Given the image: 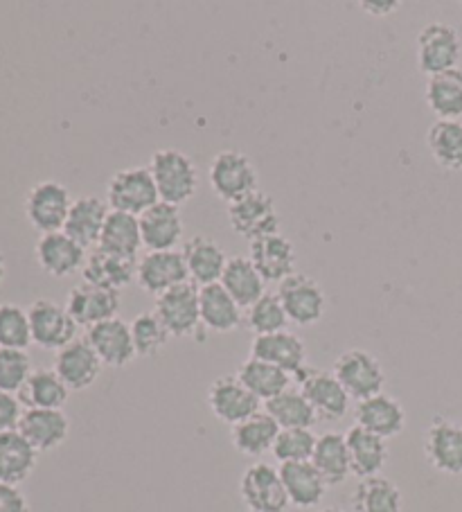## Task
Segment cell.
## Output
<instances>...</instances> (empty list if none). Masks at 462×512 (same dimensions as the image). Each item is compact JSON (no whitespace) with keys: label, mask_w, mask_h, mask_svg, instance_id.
Masks as SVG:
<instances>
[{"label":"cell","mask_w":462,"mask_h":512,"mask_svg":"<svg viewBox=\"0 0 462 512\" xmlns=\"http://www.w3.org/2000/svg\"><path fill=\"white\" fill-rule=\"evenodd\" d=\"M149 172L154 176L158 197L163 203H172V206H183L188 203L199 188V172L197 165L192 163L188 154L179 152V149H158L151 156Z\"/></svg>","instance_id":"cell-1"},{"label":"cell","mask_w":462,"mask_h":512,"mask_svg":"<svg viewBox=\"0 0 462 512\" xmlns=\"http://www.w3.org/2000/svg\"><path fill=\"white\" fill-rule=\"evenodd\" d=\"M161 201L154 176L149 167H127L118 170L106 185V203L115 213H127L140 217Z\"/></svg>","instance_id":"cell-2"},{"label":"cell","mask_w":462,"mask_h":512,"mask_svg":"<svg viewBox=\"0 0 462 512\" xmlns=\"http://www.w3.org/2000/svg\"><path fill=\"white\" fill-rule=\"evenodd\" d=\"M332 373L339 379L341 386L348 391L352 400L363 402L384 391L386 373L381 361L370 355L368 350H348L334 361Z\"/></svg>","instance_id":"cell-3"},{"label":"cell","mask_w":462,"mask_h":512,"mask_svg":"<svg viewBox=\"0 0 462 512\" xmlns=\"http://www.w3.org/2000/svg\"><path fill=\"white\" fill-rule=\"evenodd\" d=\"M70 208V190L59 181H41L25 197V217L41 235L64 231Z\"/></svg>","instance_id":"cell-4"},{"label":"cell","mask_w":462,"mask_h":512,"mask_svg":"<svg viewBox=\"0 0 462 512\" xmlns=\"http://www.w3.org/2000/svg\"><path fill=\"white\" fill-rule=\"evenodd\" d=\"M462 57V41L458 30L449 23L435 21L424 25L417 34V66L424 75H438L458 68Z\"/></svg>","instance_id":"cell-5"},{"label":"cell","mask_w":462,"mask_h":512,"mask_svg":"<svg viewBox=\"0 0 462 512\" xmlns=\"http://www.w3.org/2000/svg\"><path fill=\"white\" fill-rule=\"evenodd\" d=\"M210 188L215 190L219 199L235 203L257 190V170L251 158L235 149H226L212 158L208 170Z\"/></svg>","instance_id":"cell-6"},{"label":"cell","mask_w":462,"mask_h":512,"mask_svg":"<svg viewBox=\"0 0 462 512\" xmlns=\"http://www.w3.org/2000/svg\"><path fill=\"white\" fill-rule=\"evenodd\" d=\"M30 328H32V343H37L43 350L66 348L68 343L77 339L79 325L73 321L64 305L55 303L50 298H39L28 307Z\"/></svg>","instance_id":"cell-7"},{"label":"cell","mask_w":462,"mask_h":512,"mask_svg":"<svg viewBox=\"0 0 462 512\" xmlns=\"http://www.w3.org/2000/svg\"><path fill=\"white\" fill-rule=\"evenodd\" d=\"M239 494L248 512H284L289 506L287 490L280 470L269 463H253L246 467L239 481Z\"/></svg>","instance_id":"cell-8"},{"label":"cell","mask_w":462,"mask_h":512,"mask_svg":"<svg viewBox=\"0 0 462 512\" xmlns=\"http://www.w3.org/2000/svg\"><path fill=\"white\" fill-rule=\"evenodd\" d=\"M154 314L163 321L170 337H190L201 325V303L199 287L194 282L165 291L156 298Z\"/></svg>","instance_id":"cell-9"},{"label":"cell","mask_w":462,"mask_h":512,"mask_svg":"<svg viewBox=\"0 0 462 512\" xmlns=\"http://www.w3.org/2000/svg\"><path fill=\"white\" fill-rule=\"evenodd\" d=\"M278 298L282 300L284 310H287L289 321L302 325V328L321 321L327 310V296L323 287L314 278L302 276V273H293V276L280 282Z\"/></svg>","instance_id":"cell-10"},{"label":"cell","mask_w":462,"mask_h":512,"mask_svg":"<svg viewBox=\"0 0 462 512\" xmlns=\"http://www.w3.org/2000/svg\"><path fill=\"white\" fill-rule=\"evenodd\" d=\"M228 219L235 231L242 237H246L248 242H255L260 240V237L280 233V217H278V210H275V203L269 194H264L260 190H255L251 194H246V197L237 199L235 203H230Z\"/></svg>","instance_id":"cell-11"},{"label":"cell","mask_w":462,"mask_h":512,"mask_svg":"<svg viewBox=\"0 0 462 512\" xmlns=\"http://www.w3.org/2000/svg\"><path fill=\"white\" fill-rule=\"evenodd\" d=\"M302 395L307 397L309 404L314 406L316 416L327 422L341 420L350 409L348 391L341 386L334 373H325V370L305 368L296 375Z\"/></svg>","instance_id":"cell-12"},{"label":"cell","mask_w":462,"mask_h":512,"mask_svg":"<svg viewBox=\"0 0 462 512\" xmlns=\"http://www.w3.org/2000/svg\"><path fill=\"white\" fill-rule=\"evenodd\" d=\"M136 282L142 291L151 296H163L165 291L190 282L188 267H185L183 253L174 251H147L138 262Z\"/></svg>","instance_id":"cell-13"},{"label":"cell","mask_w":462,"mask_h":512,"mask_svg":"<svg viewBox=\"0 0 462 512\" xmlns=\"http://www.w3.org/2000/svg\"><path fill=\"white\" fill-rule=\"evenodd\" d=\"M260 404L262 402L239 382L237 375L219 377L208 388L210 411L230 427H235L239 422L255 416V413H260Z\"/></svg>","instance_id":"cell-14"},{"label":"cell","mask_w":462,"mask_h":512,"mask_svg":"<svg viewBox=\"0 0 462 512\" xmlns=\"http://www.w3.org/2000/svg\"><path fill=\"white\" fill-rule=\"evenodd\" d=\"M424 456L433 470L449 476L462 474V425L435 418L424 436Z\"/></svg>","instance_id":"cell-15"},{"label":"cell","mask_w":462,"mask_h":512,"mask_svg":"<svg viewBox=\"0 0 462 512\" xmlns=\"http://www.w3.org/2000/svg\"><path fill=\"white\" fill-rule=\"evenodd\" d=\"M86 341L102 364L109 368H124L138 357L131 337V325L118 319V316L88 328Z\"/></svg>","instance_id":"cell-16"},{"label":"cell","mask_w":462,"mask_h":512,"mask_svg":"<svg viewBox=\"0 0 462 512\" xmlns=\"http://www.w3.org/2000/svg\"><path fill=\"white\" fill-rule=\"evenodd\" d=\"M66 310L77 325L93 328L97 323H104L118 316L120 291L79 282L77 287L70 289Z\"/></svg>","instance_id":"cell-17"},{"label":"cell","mask_w":462,"mask_h":512,"mask_svg":"<svg viewBox=\"0 0 462 512\" xmlns=\"http://www.w3.org/2000/svg\"><path fill=\"white\" fill-rule=\"evenodd\" d=\"M102 366L104 364L100 357L95 355V350L88 346L86 339H75L73 343H68L55 357V373L70 388V393L91 388L100 377Z\"/></svg>","instance_id":"cell-18"},{"label":"cell","mask_w":462,"mask_h":512,"mask_svg":"<svg viewBox=\"0 0 462 512\" xmlns=\"http://www.w3.org/2000/svg\"><path fill=\"white\" fill-rule=\"evenodd\" d=\"M34 253H37L39 267L52 278H68L82 271L88 255L84 246H79L64 231L41 235Z\"/></svg>","instance_id":"cell-19"},{"label":"cell","mask_w":462,"mask_h":512,"mask_svg":"<svg viewBox=\"0 0 462 512\" xmlns=\"http://www.w3.org/2000/svg\"><path fill=\"white\" fill-rule=\"evenodd\" d=\"M248 249H251L248 258L266 282H278L280 285L282 280L296 273V246L284 235L275 233L260 237V240L251 242Z\"/></svg>","instance_id":"cell-20"},{"label":"cell","mask_w":462,"mask_h":512,"mask_svg":"<svg viewBox=\"0 0 462 512\" xmlns=\"http://www.w3.org/2000/svg\"><path fill=\"white\" fill-rule=\"evenodd\" d=\"M142 246L147 251H174L183 240V215L172 203L158 201L140 217Z\"/></svg>","instance_id":"cell-21"},{"label":"cell","mask_w":462,"mask_h":512,"mask_svg":"<svg viewBox=\"0 0 462 512\" xmlns=\"http://www.w3.org/2000/svg\"><path fill=\"white\" fill-rule=\"evenodd\" d=\"M354 420H357V427L388 440L404 431L406 411L402 402L395 400V397L379 393L357 404V409H354Z\"/></svg>","instance_id":"cell-22"},{"label":"cell","mask_w":462,"mask_h":512,"mask_svg":"<svg viewBox=\"0 0 462 512\" xmlns=\"http://www.w3.org/2000/svg\"><path fill=\"white\" fill-rule=\"evenodd\" d=\"M181 253L185 267H188L190 280L197 287H208L221 282V276H224L226 264L230 260L226 258V251L221 249V244L206 235L190 237V240L183 244Z\"/></svg>","instance_id":"cell-23"},{"label":"cell","mask_w":462,"mask_h":512,"mask_svg":"<svg viewBox=\"0 0 462 512\" xmlns=\"http://www.w3.org/2000/svg\"><path fill=\"white\" fill-rule=\"evenodd\" d=\"M251 357L278 366L289 375H298L300 370L307 368L305 343H302L298 334L289 330L255 337L251 343Z\"/></svg>","instance_id":"cell-24"},{"label":"cell","mask_w":462,"mask_h":512,"mask_svg":"<svg viewBox=\"0 0 462 512\" xmlns=\"http://www.w3.org/2000/svg\"><path fill=\"white\" fill-rule=\"evenodd\" d=\"M19 431L39 454L52 452L66 443L70 420L64 409H25Z\"/></svg>","instance_id":"cell-25"},{"label":"cell","mask_w":462,"mask_h":512,"mask_svg":"<svg viewBox=\"0 0 462 512\" xmlns=\"http://www.w3.org/2000/svg\"><path fill=\"white\" fill-rule=\"evenodd\" d=\"M136 271H138L136 260L122 258V255H115L100 249V246H95V249H91L86 255L82 278L84 282H88V285L120 291L136 280Z\"/></svg>","instance_id":"cell-26"},{"label":"cell","mask_w":462,"mask_h":512,"mask_svg":"<svg viewBox=\"0 0 462 512\" xmlns=\"http://www.w3.org/2000/svg\"><path fill=\"white\" fill-rule=\"evenodd\" d=\"M109 203L102 201L100 197H79L73 201V208H70L64 233L68 237L84 246V249H95L100 244V237L104 231L106 217H109Z\"/></svg>","instance_id":"cell-27"},{"label":"cell","mask_w":462,"mask_h":512,"mask_svg":"<svg viewBox=\"0 0 462 512\" xmlns=\"http://www.w3.org/2000/svg\"><path fill=\"white\" fill-rule=\"evenodd\" d=\"M278 470H280V479L284 483V490H287L289 503H293V506L314 508L323 501L327 492V483L312 461L282 463Z\"/></svg>","instance_id":"cell-28"},{"label":"cell","mask_w":462,"mask_h":512,"mask_svg":"<svg viewBox=\"0 0 462 512\" xmlns=\"http://www.w3.org/2000/svg\"><path fill=\"white\" fill-rule=\"evenodd\" d=\"M37 456L39 452L21 436L19 429L0 434V483L21 485L28 481L37 467Z\"/></svg>","instance_id":"cell-29"},{"label":"cell","mask_w":462,"mask_h":512,"mask_svg":"<svg viewBox=\"0 0 462 512\" xmlns=\"http://www.w3.org/2000/svg\"><path fill=\"white\" fill-rule=\"evenodd\" d=\"M199 303H201V325L217 334H228L239 328L242 323V307L235 303V298L228 291L217 285L199 287Z\"/></svg>","instance_id":"cell-30"},{"label":"cell","mask_w":462,"mask_h":512,"mask_svg":"<svg viewBox=\"0 0 462 512\" xmlns=\"http://www.w3.org/2000/svg\"><path fill=\"white\" fill-rule=\"evenodd\" d=\"M348 452H350V465L352 474L359 479H370V476H379L388 461V445L384 438H379L370 431L354 425L348 434Z\"/></svg>","instance_id":"cell-31"},{"label":"cell","mask_w":462,"mask_h":512,"mask_svg":"<svg viewBox=\"0 0 462 512\" xmlns=\"http://www.w3.org/2000/svg\"><path fill=\"white\" fill-rule=\"evenodd\" d=\"M221 287H224L235 303L242 307H251L266 294V280L255 269V264L246 255H235L226 264L224 276H221Z\"/></svg>","instance_id":"cell-32"},{"label":"cell","mask_w":462,"mask_h":512,"mask_svg":"<svg viewBox=\"0 0 462 512\" xmlns=\"http://www.w3.org/2000/svg\"><path fill=\"white\" fill-rule=\"evenodd\" d=\"M426 104L438 120L462 118V70L451 68L426 79Z\"/></svg>","instance_id":"cell-33"},{"label":"cell","mask_w":462,"mask_h":512,"mask_svg":"<svg viewBox=\"0 0 462 512\" xmlns=\"http://www.w3.org/2000/svg\"><path fill=\"white\" fill-rule=\"evenodd\" d=\"M70 388L61 382L55 368H37L21 388L19 400L25 409H64Z\"/></svg>","instance_id":"cell-34"},{"label":"cell","mask_w":462,"mask_h":512,"mask_svg":"<svg viewBox=\"0 0 462 512\" xmlns=\"http://www.w3.org/2000/svg\"><path fill=\"white\" fill-rule=\"evenodd\" d=\"M312 463L327 485H341L352 474L350 465V452H348V440L343 434H330L318 436V443L314 449Z\"/></svg>","instance_id":"cell-35"},{"label":"cell","mask_w":462,"mask_h":512,"mask_svg":"<svg viewBox=\"0 0 462 512\" xmlns=\"http://www.w3.org/2000/svg\"><path fill=\"white\" fill-rule=\"evenodd\" d=\"M239 382H242L248 391H251L260 402H269L280 393L289 391L291 375L284 373L282 368L266 364L262 359L248 357L242 366L237 370Z\"/></svg>","instance_id":"cell-36"},{"label":"cell","mask_w":462,"mask_h":512,"mask_svg":"<svg viewBox=\"0 0 462 512\" xmlns=\"http://www.w3.org/2000/svg\"><path fill=\"white\" fill-rule=\"evenodd\" d=\"M278 434H280L278 422H275L266 411H260L248 420L235 425L230 438H233V445L239 454L264 456L266 452H271L273 449Z\"/></svg>","instance_id":"cell-37"},{"label":"cell","mask_w":462,"mask_h":512,"mask_svg":"<svg viewBox=\"0 0 462 512\" xmlns=\"http://www.w3.org/2000/svg\"><path fill=\"white\" fill-rule=\"evenodd\" d=\"M97 246L109 253L122 255V258L136 260V255L142 249L140 219L136 215L115 213V210H111L109 217H106L100 244Z\"/></svg>","instance_id":"cell-38"},{"label":"cell","mask_w":462,"mask_h":512,"mask_svg":"<svg viewBox=\"0 0 462 512\" xmlns=\"http://www.w3.org/2000/svg\"><path fill=\"white\" fill-rule=\"evenodd\" d=\"M426 145L442 170H462V120H435L426 134Z\"/></svg>","instance_id":"cell-39"},{"label":"cell","mask_w":462,"mask_h":512,"mask_svg":"<svg viewBox=\"0 0 462 512\" xmlns=\"http://www.w3.org/2000/svg\"><path fill=\"white\" fill-rule=\"evenodd\" d=\"M402 490L386 476L361 479L352 494L354 512H402Z\"/></svg>","instance_id":"cell-40"},{"label":"cell","mask_w":462,"mask_h":512,"mask_svg":"<svg viewBox=\"0 0 462 512\" xmlns=\"http://www.w3.org/2000/svg\"><path fill=\"white\" fill-rule=\"evenodd\" d=\"M264 411L278 422L280 429H312L318 420L314 406L309 404L300 388L298 391L289 388V391L273 397V400L266 402Z\"/></svg>","instance_id":"cell-41"},{"label":"cell","mask_w":462,"mask_h":512,"mask_svg":"<svg viewBox=\"0 0 462 512\" xmlns=\"http://www.w3.org/2000/svg\"><path fill=\"white\" fill-rule=\"evenodd\" d=\"M289 323L291 321L282 300L278 298V294H269V291L246 310V325L255 332V337L284 332L289 328Z\"/></svg>","instance_id":"cell-42"},{"label":"cell","mask_w":462,"mask_h":512,"mask_svg":"<svg viewBox=\"0 0 462 512\" xmlns=\"http://www.w3.org/2000/svg\"><path fill=\"white\" fill-rule=\"evenodd\" d=\"M32 346V328L28 310L3 303L0 305V348L28 350Z\"/></svg>","instance_id":"cell-43"},{"label":"cell","mask_w":462,"mask_h":512,"mask_svg":"<svg viewBox=\"0 0 462 512\" xmlns=\"http://www.w3.org/2000/svg\"><path fill=\"white\" fill-rule=\"evenodd\" d=\"M318 436L312 429H280L271 454L282 463H305L312 461Z\"/></svg>","instance_id":"cell-44"},{"label":"cell","mask_w":462,"mask_h":512,"mask_svg":"<svg viewBox=\"0 0 462 512\" xmlns=\"http://www.w3.org/2000/svg\"><path fill=\"white\" fill-rule=\"evenodd\" d=\"M131 337H133V346H136L138 357L158 355V352L167 346V341L172 339L163 321L158 319L154 312L138 314L136 319H133Z\"/></svg>","instance_id":"cell-45"},{"label":"cell","mask_w":462,"mask_h":512,"mask_svg":"<svg viewBox=\"0 0 462 512\" xmlns=\"http://www.w3.org/2000/svg\"><path fill=\"white\" fill-rule=\"evenodd\" d=\"M34 373L28 350L0 348V391L19 395Z\"/></svg>","instance_id":"cell-46"},{"label":"cell","mask_w":462,"mask_h":512,"mask_svg":"<svg viewBox=\"0 0 462 512\" xmlns=\"http://www.w3.org/2000/svg\"><path fill=\"white\" fill-rule=\"evenodd\" d=\"M23 413L25 411H23V404L19 400V395L0 391V434H5V431L19 429Z\"/></svg>","instance_id":"cell-47"},{"label":"cell","mask_w":462,"mask_h":512,"mask_svg":"<svg viewBox=\"0 0 462 512\" xmlns=\"http://www.w3.org/2000/svg\"><path fill=\"white\" fill-rule=\"evenodd\" d=\"M0 512H30V501L19 485L0 483Z\"/></svg>","instance_id":"cell-48"},{"label":"cell","mask_w":462,"mask_h":512,"mask_svg":"<svg viewBox=\"0 0 462 512\" xmlns=\"http://www.w3.org/2000/svg\"><path fill=\"white\" fill-rule=\"evenodd\" d=\"M361 7H363V10H368L370 14L386 16L390 12H395L399 3H397V0H386V3H381V0H379V3H370V0H368V3H361Z\"/></svg>","instance_id":"cell-49"},{"label":"cell","mask_w":462,"mask_h":512,"mask_svg":"<svg viewBox=\"0 0 462 512\" xmlns=\"http://www.w3.org/2000/svg\"><path fill=\"white\" fill-rule=\"evenodd\" d=\"M5 276H7V262H5V255L0 253V285H3Z\"/></svg>","instance_id":"cell-50"},{"label":"cell","mask_w":462,"mask_h":512,"mask_svg":"<svg viewBox=\"0 0 462 512\" xmlns=\"http://www.w3.org/2000/svg\"><path fill=\"white\" fill-rule=\"evenodd\" d=\"M318 512H343V510H339V508H323V510H318Z\"/></svg>","instance_id":"cell-51"}]
</instances>
